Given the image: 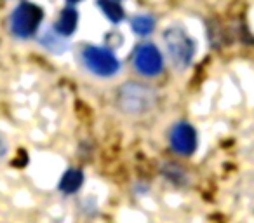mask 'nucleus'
Here are the masks:
<instances>
[{
    "label": "nucleus",
    "instance_id": "nucleus-1",
    "mask_svg": "<svg viewBox=\"0 0 254 223\" xmlns=\"http://www.w3.org/2000/svg\"><path fill=\"white\" fill-rule=\"evenodd\" d=\"M117 108L129 117H145L159 103V92L143 82H126L115 94Z\"/></svg>",
    "mask_w": 254,
    "mask_h": 223
},
{
    "label": "nucleus",
    "instance_id": "nucleus-2",
    "mask_svg": "<svg viewBox=\"0 0 254 223\" xmlns=\"http://www.w3.org/2000/svg\"><path fill=\"white\" fill-rule=\"evenodd\" d=\"M166 51L169 54L171 63L178 70H185L191 65L197 51V44L191 39V35L181 26H169L162 33Z\"/></svg>",
    "mask_w": 254,
    "mask_h": 223
},
{
    "label": "nucleus",
    "instance_id": "nucleus-3",
    "mask_svg": "<svg viewBox=\"0 0 254 223\" xmlns=\"http://www.w3.org/2000/svg\"><path fill=\"white\" fill-rule=\"evenodd\" d=\"M44 19V11L39 5L32 2H21L11 14V32L18 39H32L40 28V23Z\"/></svg>",
    "mask_w": 254,
    "mask_h": 223
},
{
    "label": "nucleus",
    "instance_id": "nucleus-4",
    "mask_svg": "<svg viewBox=\"0 0 254 223\" xmlns=\"http://www.w3.org/2000/svg\"><path fill=\"white\" fill-rule=\"evenodd\" d=\"M82 61L85 68L98 77H113L120 70L119 60L108 47L87 46L82 51Z\"/></svg>",
    "mask_w": 254,
    "mask_h": 223
},
{
    "label": "nucleus",
    "instance_id": "nucleus-5",
    "mask_svg": "<svg viewBox=\"0 0 254 223\" xmlns=\"http://www.w3.org/2000/svg\"><path fill=\"white\" fill-rule=\"evenodd\" d=\"M132 67L138 74L145 77H155L164 70V58L155 44L143 42L136 47L132 54Z\"/></svg>",
    "mask_w": 254,
    "mask_h": 223
},
{
    "label": "nucleus",
    "instance_id": "nucleus-6",
    "mask_svg": "<svg viewBox=\"0 0 254 223\" xmlns=\"http://www.w3.org/2000/svg\"><path fill=\"white\" fill-rule=\"evenodd\" d=\"M171 147L176 153L185 157H190L191 153L197 150V131L191 124L188 122H180L171 129V136H169Z\"/></svg>",
    "mask_w": 254,
    "mask_h": 223
},
{
    "label": "nucleus",
    "instance_id": "nucleus-7",
    "mask_svg": "<svg viewBox=\"0 0 254 223\" xmlns=\"http://www.w3.org/2000/svg\"><path fill=\"white\" fill-rule=\"evenodd\" d=\"M77 25H78V12L70 5V7H64L61 11L60 18H58L56 25H54V30L66 39V37L73 35L75 30H77Z\"/></svg>",
    "mask_w": 254,
    "mask_h": 223
},
{
    "label": "nucleus",
    "instance_id": "nucleus-8",
    "mask_svg": "<svg viewBox=\"0 0 254 223\" xmlns=\"http://www.w3.org/2000/svg\"><path fill=\"white\" fill-rule=\"evenodd\" d=\"M96 5L105 14V18L112 23H120L126 16L120 0H96Z\"/></svg>",
    "mask_w": 254,
    "mask_h": 223
},
{
    "label": "nucleus",
    "instance_id": "nucleus-9",
    "mask_svg": "<svg viewBox=\"0 0 254 223\" xmlns=\"http://www.w3.org/2000/svg\"><path fill=\"white\" fill-rule=\"evenodd\" d=\"M40 44H42L46 49H49L51 53H54V54L64 53V51H66V47H68L66 39H64L63 35H60V33H58L54 28L44 32V35L40 37Z\"/></svg>",
    "mask_w": 254,
    "mask_h": 223
},
{
    "label": "nucleus",
    "instance_id": "nucleus-10",
    "mask_svg": "<svg viewBox=\"0 0 254 223\" xmlns=\"http://www.w3.org/2000/svg\"><path fill=\"white\" fill-rule=\"evenodd\" d=\"M84 183V173L80 169H68L60 181V190L63 194H75Z\"/></svg>",
    "mask_w": 254,
    "mask_h": 223
},
{
    "label": "nucleus",
    "instance_id": "nucleus-11",
    "mask_svg": "<svg viewBox=\"0 0 254 223\" xmlns=\"http://www.w3.org/2000/svg\"><path fill=\"white\" fill-rule=\"evenodd\" d=\"M131 28L136 35H150L155 28V18L150 14H138L131 19Z\"/></svg>",
    "mask_w": 254,
    "mask_h": 223
},
{
    "label": "nucleus",
    "instance_id": "nucleus-12",
    "mask_svg": "<svg viewBox=\"0 0 254 223\" xmlns=\"http://www.w3.org/2000/svg\"><path fill=\"white\" fill-rule=\"evenodd\" d=\"M162 173L167 180L173 181V183H176V185H185L188 181V176H187V173H185V169L174 162L166 164V166L162 167Z\"/></svg>",
    "mask_w": 254,
    "mask_h": 223
},
{
    "label": "nucleus",
    "instance_id": "nucleus-13",
    "mask_svg": "<svg viewBox=\"0 0 254 223\" xmlns=\"http://www.w3.org/2000/svg\"><path fill=\"white\" fill-rule=\"evenodd\" d=\"M7 150H9L7 140H5V136H4V135H0V160H2V159L5 157Z\"/></svg>",
    "mask_w": 254,
    "mask_h": 223
},
{
    "label": "nucleus",
    "instance_id": "nucleus-14",
    "mask_svg": "<svg viewBox=\"0 0 254 223\" xmlns=\"http://www.w3.org/2000/svg\"><path fill=\"white\" fill-rule=\"evenodd\" d=\"M70 4H77V2H80V0H68Z\"/></svg>",
    "mask_w": 254,
    "mask_h": 223
}]
</instances>
